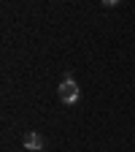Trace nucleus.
<instances>
[{"label":"nucleus","mask_w":135,"mask_h":152,"mask_svg":"<svg viewBox=\"0 0 135 152\" xmlns=\"http://www.w3.org/2000/svg\"><path fill=\"white\" fill-rule=\"evenodd\" d=\"M57 92H60V101L62 103H79L81 101V87L73 82L70 73H65V79H62L60 87H57Z\"/></svg>","instance_id":"1"},{"label":"nucleus","mask_w":135,"mask_h":152,"mask_svg":"<svg viewBox=\"0 0 135 152\" xmlns=\"http://www.w3.org/2000/svg\"><path fill=\"white\" fill-rule=\"evenodd\" d=\"M25 147L27 149H43V136H41V133H35V130L25 133Z\"/></svg>","instance_id":"2"}]
</instances>
